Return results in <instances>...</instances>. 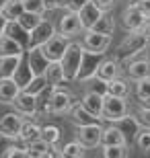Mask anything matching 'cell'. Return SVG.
<instances>
[{
    "mask_svg": "<svg viewBox=\"0 0 150 158\" xmlns=\"http://www.w3.org/2000/svg\"><path fill=\"white\" fill-rule=\"evenodd\" d=\"M103 58H105V53H95V52H88V49H84L76 82H87V80H91V78H95V74H97V68H99V64L103 62Z\"/></svg>",
    "mask_w": 150,
    "mask_h": 158,
    "instance_id": "9c48e42d",
    "label": "cell"
},
{
    "mask_svg": "<svg viewBox=\"0 0 150 158\" xmlns=\"http://www.w3.org/2000/svg\"><path fill=\"white\" fill-rule=\"evenodd\" d=\"M6 19H11V21H17L21 15L25 12V2L23 0H6L4 8H2Z\"/></svg>",
    "mask_w": 150,
    "mask_h": 158,
    "instance_id": "d6a6232c",
    "label": "cell"
},
{
    "mask_svg": "<svg viewBox=\"0 0 150 158\" xmlns=\"http://www.w3.org/2000/svg\"><path fill=\"white\" fill-rule=\"evenodd\" d=\"M12 109L19 111L25 117H35L37 111H39V101H37V94H31L27 90H21L19 97L12 101Z\"/></svg>",
    "mask_w": 150,
    "mask_h": 158,
    "instance_id": "7c38bea8",
    "label": "cell"
},
{
    "mask_svg": "<svg viewBox=\"0 0 150 158\" xmlns=\"http://www.w3.org/2000/svg\"><path fill=\"white\" fill-rule=\"evenodd\" d=\"M43 19H45V15H41V12H31V10H25L23 15H21V17L17 19V21H19V23H21V25L25 27V29H27V31L31 33V31H33L35 27H37V25H39L41 21H43Z\"/></svg>",
    "mask_w": 150,
    "mask_h": 158,
    "instance_id": "1f68e13d",
    "label": "cell"
},
{
    "mask_svg": "<svg viewBox=\"0 0 150 158\" xmlns=\"http://www.w3.org/2000/svg\"><path fill=\"white\" fill-rule=\"evenodd\" d=\"M6 25H8V19L4 17V12H0V37L4 35V31H6Z\"/></svg>",
    "mask_w": 150,
    "mask_h": 158,
    "instance_id": "f6af8a7d",
    "label": "cell"
},
{
    "mask_svg": "<svg viewBox=\"0 0 150 158\" xmlns=\"http://www.w3.org/2000/svg\"><path fill=\"white\" fill-rule=\"evenodd\" d=\"M4 35H8V37H12V39H17L21 45L27 49L29 47V37H31V33L27 29H25L23 25L19 23V21H11L8 19V25H6V31H4Z\"/></svg>",
    "mask_w": 150,
    "mask_h": 158,
    "instance_id": "603a6c76",
    "label": "cell"
},
{
    "mask_svg": "<svg viewBox=\"0 0 150 158\" xmlns=\"http://www.w3.org/2000/svg\"><path fill=\"white\" fill-rule=\"evenodd\" d=\"M23 2H25V10L41 12V15H45V12H47L45 2H43V0H23Z\"/></svg>",
    "mask_w": 150,
    "mask_h": 158,
    "instance_id": "ab89813d",
    "label": "cell"
},
{
    "mask_svg": "<svg viewBox=\"0 0 150 158\" xmlns=\"http://www.w3.org/2000/svg\"><path fill=\"white\" fill-rule=\"evenodd\" d=\"M111 41H113V35H105V33H99V31L87 29L82 31V45L88 52L95 53H107V49L111 47Z\"/></svg>",
    "mask_w": 150,
    "mask_h": 158,
    "instance_id": "8992f818",
    "label": "cell"
},
{
    "mask_svg": "<svg viewBox=\"0 0 150 158\" xmlns=\"http://www.w3.org/2000/svg\"><path fill=\"white\" fill-rule=\"evenodd\" d=\"M23 121H25V115H21L19 111H6L0 115V134L8 135V138H19V131L23 127Z\"/></svg>",
    "mask_w": 150,
    "mask_h": 158,
    "instance_id": "8fae6325",
    "label": "cell"
},
{
    "mask_svg": "<svg viewBox=\"0 0 150 158\" xmlns=\"http://www.w3.org/2000/svg\"><path fill=\"white\" fill-rule=\"evenodd\" d=\"M134 94H136L138 101L150 97V76L148 78H140V80H134Z\"/></svg>",
    "mask_w": 150,
    "mask_h": 158,
    "instance_id": "f35d334b",
    "label": "cell"
},
{
    "mask_svg": "<svg viewBox=\"0 0 150 158\" xmlns=\"http://www.w3.org/2000/svg\"><path fill=\"white\" fill-rule=\"evenodd\" d=\"M15 140H17V138H15ZM15 140H12V138H8V135H4V134H0V156H2V158H4L6 148L11 146Z\"/></svg>",
    "mask_w": 150,
    "mask_h": 158,
    "instance_id": "7bdbcfd3",
    "label": "cell"
},
{
    "mask_svg": "<svg viewBox=\"0 0 150 158\" xmlns=\"http://www.w3.org/2000/svg\"><path fill=\"white\" fill-rule=\"evenodd\" d=\"M101 146H130V142L121 129L115 123H109L107 127H103V135H101Z\"/></svg>",
    "mask_w": 150,
    "mask_h": 158,
    "instance_id": "ffe728a7",
    "label": "cell"
},
{
    "mask_svg": "<svg viewBox=\"0 0 150 158\" xmlns=\"http://www.w3.org/2000/svg\"><path fill=\"white\" fill-rule=\"evenodd\" d=\"M58 33L64 37H68V39H74L78 33H82V23H80V17H78V12L76 10H68V8H64L62 15H60L58 23Z\"/></svg>",
    "mask_w": 150,
    "mask_h": 158,
    "instance_id": "5b68a950",
    "label": "cell"
},
{
    "mask_svg": "<svg viewBox=\"0 0 150 158\" xmlns=\"http://www.w3.org/2000/svg\"><path fill=\"white\" fill-rule=\"evenodd\" d=\"M148 45H150V37L146 35L142 29H140V31H127V35L123 37V41L117 45L115 58L126 66L130 60L138 58L142 52H146Z\"/></svg>",
    "mask_w": 150,
    "mask_h": 158,
    "instance_id": "6da1fadb",
    "label": "cell"
},
{
    "mask_svg": "<svg viewBox=\"0 0 150 158\" xmlns=\"http://www.w3.org/2000/svg\"><path fill=\"white\" fill-rule=\"evenodd\" d=\"M130 113V105L127 99L123 97H115V94H105V105H103V121L113 123L121 119L123 115Z\"/></svg>",
    "mask_w": 150,
    "mask_h": 158,
    "instance_id": "277c9868",
    "label": "cell"
},
{
    "mask_svg": "<svg viewBox=\"0 0 150 158\" xmlns=\"http://www.w3.org/2000/svg\"><path fill=\"white\" fill-rule=\"evenodd\" d=\"M25 60H27V64H29L31 72L35 76H43L47 66H49V60L45 58V53L41 52V47H29L25 52Z\"/></svg>",
    "mask_w": 150,
    "mask_h": 158,
    "instance_id": "5bb4252c",
    "label": "cell"
},
{
    "mask_svg": "<svg viewBox=\"0 0 150 158\" xmlns=\"http://www.w3.org/2000/svg\"><path fill=\"white\" fill-rule=\"evenodd\" d=\"M82 53H84V45H82L80 41H70L64 58L60 60V64H62V68H64V76H66V82H68V84L76 82V78H78Z\"/></svg>",
    "mask_w": 150,
    "mask_h": 158,
    "instance_id": "7a4b0ae2",
    "label": "cell"
},
{
    "mask_svg": "<svg viewBox=\"0 0 150 158\" xmlns=\"http://www.w3.org/2000/svg\"><path fill=\"white\" fill-rule=\"evenodd\" d=\"M41 138V125L37 121H31V119H25L23 127L19 131V140H23L25 144H29L33 140H39Z\"/></svg>",
    "mask_w": 150,
    "mask_h": 158,
    "instance_id": "484cf974",
    "label": "cell"
},
{
    "mask_svg": "<svg viewBox=\"0 0 150 158\" xmlns=\"http://www.w3.org/2000/svg\"><path fill=\"white\" fill-rule=\"evenodd\" d=\"M47 86H49V82H47L45 76H33V80H31L23 90H27V93H31V94H41Z\"/></svg>",
    "mask_w": 150,
    "mask_h": 158,
    "instance_id": "74e56055",
    "label": "cell"
},
{
    "mask_svg": "<svg viewBox=\"0 0 150 158\" xmlns=\"http://www.w3.org/2000/svg\"><path fill=\"white\" fill-rule=\"evenodd\" d=\"M119 74H121V62L117 58H103V62L99 64L95 76L105 80V82H109V80H113V78H117Z\"/></svg>",
    "mask_w": 150,
    "mask_h": 158,
    "instance_id": "d6986e66",
    "label": "cell"
},
{
    "mask_svg": "<svg viewBox=\"0 0 150 158\" xmlns=\"http://www.w3.org/2000/svg\"><path fill=\"white\" fill-rule=\"evenodd\" d=\"M87 150H88V148L82 146L78 140H72V142H68V144H64V146H62V154L66 158H84V156H87Z\"/></svg>",
    "mask_w": 150,
    "mask_h": 158,
    "instance_id": "4dcf8cb0",
    "label": "cell"
},
{
    "mask_svg": "<svg viewBox=\"0 0 150 158\" xmlns=\"http://www.w3.org/2000/svg\"><path fill=\"white\" fill-rule=\"evenodd\" d=\"M25 49L17 39H12L8 35H2L0 37V56H17V53H25Z\"/></svg>",
    "mask_w": 150,
    "mask_h": 158,
    "instance_id": "83f0119b",
    "label": "cell"
},
{
    "mask_svg": "<svg viewBox=\"0 0 150 158\" xmlns=\"http://www.w3.org/2000/svg\"><path fill=\"white\" fill-rule=\"evenodd\" d=\"M43 2H45L47 12H54V10H64V8H66V0H43Z\"/></svg>",
    "mask_w": 150,
    "mask_h": 158,
    "instance_id": "b9f144b4",
    "label": "cell"
},
{
    "mask_svg": "<svg viewBox=\"0 0 150 158\" xmlns=\"http://www.w3.org/2000/svg\"><path fill=\"white\" fill-rule=\"evenodd\" d=\"M41 138L49 144H58L60 138H62V129L54 123H45V125H41Z\"/></svg>",
    "mask_w": 150,
    "mask_h": 158,
    "instance_id": "e575fe53",
    "label": "cell"
},
{
    "mask_svg": "<svg viewBox=\"0 0 150 158\" xmlns=\"http://www.w3.org/2000/svg\"><path fill=\"white\" fill-rule=\"evenodd\" d=\"M25 53H17V56H0V78L15 76L17 68L21 66Z\"/></svg>",
    "mask_w": 150,
    "mask_h": 158,
    "instance_id": "cb8c5ba5",
    "label": "cell"
},
{
    "mask_svg": "<svg viewBox=\"0 0 150 158\" xmlns=\"http://www.w3.org/2000/svg\"><path fill=\"white\" fill-rule=\"evenodd\" d=\"M4 4H6V0H0V12H2V8H4Z\"/></svg>",
    "mask_w": 150,
    "mask_h": 158,
    "instance_id": "681fc988",
    "label": "cell"
},
{
    "mask_svg": "<svg viewBox=\"0 0 150 158\" xmlns=\"http://www.w3.org/2000/svg\"><path fill=\"white\" fill-rule=\"evenodd\" d=\"M119 19H121V27L126 31H140L146 25V21H148V17L142 12V8L134 6V4H127Z\"/></svg>",
    "mask_w": 150,
    "mask_h": 158,
    "instance_id": "30bf717a",
    "label": "cell"
},
{
    "mask_svg": "<svg viewBox=\"0 0 150 158\" xmlns=\"http://www.w3.org/2000/svg\"><path fill=\"white\" fill-rule=\"evenodd\" d=\"M148 58H150V45H148Z\"/></svg>",
    "mask_w": 150,
    "mask_h": 158,
    "instance_id": "f907efd6",
    "label": "cell"
},
{
    "mask_svg": "<svg viewBox=\"0 0 150 158\" xmlns=\"http://www.w3.org/2000/svg\"><path fill=\"white\" fill-rule=\"evenodd\" d=\"M138 6H140V8H142V12H144L146 17L150 19V0H142V2H140Z\"/></svg>",
    "mask_w": 150,
    "mask_h": 158,
    "instance_id": "bcb514c9",
    "label": "cell"
},
{
    "mask_svg": "<svg viewBox=\"0 0 150 158\" xmlns=\"http://www.w3.org/2000/svg\"><path fill=\"white\" fill-rule=\"evenodd\" d=\"M126 76L130 80H140V78L150 76V58H134L126 64Z\"/></svg>",
    "mask_w": 150,
    "mask_h": 158,
    "instance_id": "ac0fdd59",
    "label": "cell"
},
{
    "mask_svg": "<svg viewBox=\"0 0 150 158\" xmlns=\"http://www.w3.org/2000/svg\"><path fill=\"white\" fill-rule=\"evenodd\" d=\"M107 88H109V94H115V97H123V99H127L130 97V93H132V88H130V82L126 80V78H113V80L107 82Z\"/></svg>",
    "mask_w": 150,
    "mask_h": 158,
    "instance_id": "f1b7e54d",
    "label": "cell"
},
{
    "mask_svg": "<svg viewBox=\"0 0 150 158\" xmlns=\"http://www.w3.org/2000/svg\"><path fill=\"white\" fill-rule=\"evenodd\" d=\"M92 31H99V33H105V35H113L115 33V19H113V15L109 10L103 12L101 19L92 25Z\"/></svg>",
    "mask_w": 150,
    "mask_h": 158,
    "instance_id": "f546056e",
    "label": "cell"
},
{
    "mask_svg": "<svg viewBox=\"0 0 150 158\" xmlns=\"http://www.w3.org/2000/svg\"><path fill=\"white\" fill-rule=\"evenodd\" d=\"M142 0H127V4H134V6H138Z\"/></svg>",
    "mask_w": 150,
    "mask_h": 158,
    "instance_id": "c3c4849f",
    "label": "cell"
},
{
    "mask_svg": "<svg viewBox=\"0 0 150 158\" xmlns=\"http://www.w3.org/2000/svg\"><path fill=\"white\" fill-rule=\"evenodd\" d=\"M101 135H103V125L101 123H88V125H80L74 131V140H78L82 146L99 148L101 146Z\"/></svg>",
    "mask_w": 150,
    "mask_h": 158,
    "instance_id": "52a82bcc",
    "label": "cell"
},
{
    "mask_svg": "<svg viewBox=\"0 0 150 158\" xmlns=\"http://www.w3.org/2000/svg\"><path fill=\"white\" fill-rule=\"evenodd\" d=\"M27 154L29 158H52V144L45 142L43 138L33 140L27 144Z\"/></svg>",
    "mask_w": 150,
    "mask_h": 158,
    "instance_id": "d4e9b609",
    "label": "cell"
},
{
    "mask_svg": "<svg viewBox=\"0 0 150 158\" xmlns=\"http://www.w3.org/2000/svg\"><path fill=\"white\" fill-rule=\"evenodd\" d=\"M136 115H138L142 127H150V109H144V107H138L136 109Z\"/></svg>",
    "mask_w": 150,
    "mask_h": 158,
    "instance_id": "60d3db41",
    "label": "cell"
},
{
    "mask_svg": "<svg viewBox=\"0 0 150 158\" xmlns=\"http://www.w3.org/2000/svg\"><path fill=\"white\" fill-rule=\"evenodd\" d=\"M80 103L87 107L92 115H97L99 119H103V105H105V94H99L95 90H84Z\"/></svg>",
    "mask_w": 150,
    "mask_h": 158,
    "instance_id": "7402d4cb",
    "label": "cell"
},
{
    "mask_svg": "<svg viewBox=\"0 0 150 158\" xmlns=\"http://www.w3.org/2000/svg\"><path fill=\"white\" fill-rule=\"evenodd\" d=\"M134 146L138 148L142 154H150V127H142L140 134L134 140Z\"/></svg>",
    "mask_w": 150,
    "mask_h": 158,
    "instance_id": "d590c367",
    "label": "cell"
},
{
    "mask_svg": "<svg viewBox=\"0 0 150 158\" xmlns=\"http://www.w3.org/2000/svg\"><path fill=\"white\" fill-rule=\"evenodd\" d=\"M68 45H70L68 37L56 33V35L49 37V39H47L43 45H39V47H41V52L45 53V58L49 60V62H60V60L64 58L66 49H68Z\"/></svg>",
    "mask_w": 150,
    "mask_h": 158,
    "instance_id": "ba28073f",
    "label": "cell"
},
{
    "mask_svg": "<svg viewBox=\"0 0 150 158\" xmlns=\"http://www.w3.org/2000/svg\"><path fill=\"white\" fill-rule=\"evenodd\" d=\"M58 33V27H56V23L54 21H49V19H43L37 27H35L33 31H31V37H29V47H39L43 45L49 37H54ZM27 47V49H29Z\"/></svg>",
    "mask_w": 150,
    "mask_h": 158,
    "instance_id": "4fadbf2b",
    "label": "cell"
},
{
    "mask_svg": "<svg viewBox=\"0 0 150 158\" xmlns=\"http://www.w3.org/2000/svg\"><path fill=\"white\" fill-rule=\"evenodd\" d=\"M68 119L72 121V125H74V127H80V125H88V123H101V121H103V119H99L97 115H92V113L88 111L84 105H82L80 101H76L74 107L70 109Z\"/></svg>",
    "mask_w": 150,
    "mask_h": 158,
    "instance_id": "9a60e30c",
    "label": "cell"
},
{
    "mask_svg": "<svg viewBox=\"0 0 150 158\" xmlns=\"http://www.w3.org/2000/svg\"><path fill=\"white\" fill-rule=\"evenodd\" d=\"M92 2H95L101 10H105V12L111 10V8H113V4H115V0H92Z\"/></svg>",
    "mask_w": 150,
    "mask_h": 158,
    "instance_id": "ee69618b",
    "label": "cell"
},
{
    "mask_svg": "<svg viewBox=\"0 0 150 158\" xmlns=\"http://www.w3.org/2000/svg\"><path fill=\"white\" fill-rule=\"evenodd\" d=\"M43 76L47 78V82H49V86H62V84H68L66 82V76H64V68L60 62H49V66H47V70Z\"/></svg>",
    "mask_w": 150,
    "mask_h": 158,
    "instance_id": "4316f807",
    "label": "cell"
},
{
    "mask_svg": "<svg viewBox=\"0 0 150 158\" xmlns=\"http://www.w3.org/2000/svg\"><path fill=\"white\" fill-rule=\"evenodd\" d=\"M33 76H35V74L31 72L29 64H27V60L23 58V62H21V66L17 68V72H15V76H12V78H15V80H17L19 84H21V86L25 88V86H27V84H29L31 80H33Z\"/></svg>",
    "mask_w": 150,
    "mask_h": 158,
    "instance_id": "836d02e7",
    "label": "cell"
},
{
    "mask_svg": "<svg viewBox=\"0 0 150 158\" xmlns=\"http://www.w3.org/2000/svg\"><path fill=\"white\" fill-rule=\"evenodd\" d=\"M138 107H144V109H150V97H146V99L138 101Z\"/></svg>",
    "mask_w": 150,
    "mask_h": 158,
    "instance_id": "7dc6e473",
    "label": "cell"
},
{
    "mask_svg": "<svg viewBox=\"0 0 150 158\" xmlns=\"http://www.w3.org/2000/svg\"><path fill=\"white\" fill-rule=\"evenodd\" d=\"M105 10H101L92 0H88L87 4L82 6L80 10H78V17H80V23H82V29H92V25L97 23L99 19H101V15H103Z\"/></svg>",
    "mask_w": 150,
    "mask_h": 158,
    "instance_id": "44dd1931",
    "label": "cell"
},
{
    "mask_svg": "<svg viewBox=\"0 0 150 158\" xmlns=\"http://www.w3.org/2000/svg\"><path fill=\"white\" fill-rule=\"evenodd\" d=\"M113 123L121 129V134L127 138L130 144L136 140V135H138L140 129H142V123H140V119H138L136 113H127V115H123L121 119H117V121H113Z\"/></svg>",
    "mask_w": 150,
    "mask_h": 158,
    "instance_id": "2e32d148",
    "label": "cell"
},
{
    "mask_svg": "<svg viewBox=\"0 0 150 158\" xmlns=\"http://www.w3.org/2000/svg\"><path fill=\"white\" fill-rule=\"evenodd\" d=\"M21 90H23V86L12 76L0 78V105H12V101L19 97Z\"/></svg>",
    "mask_w": 150,
    "mask_h": 158,
    "instance_id": "e0dca14e",
    "label": "cell"
},
{
    "mask_svg": "<svg viewBox=\"0 0 150 158\" xmlns=\"http://www.w3.org/2000/svg\"><path fill=\"white\" fill-rule=\"evenodd\" d=\"M49 103H52V117H62V115H68L70 113V109H72L74 103H76V99L68 88L54 86Z\"/></svg>",
    "mask_w": 150,
    "mask_h": 158,
    "instance_id": "3957f363",
    "label": "cell"
},
{
    "mask_svg": "<svg viewBox=\"0 0 150 158\" xmlns=\"http://www.w3.org/2000/svg\"><path fill=\"white\" fill-rule=\"evenodd\" d=\"M101 154L105 158H127L130 146H101Z\"/></svg>",
    "mask_w": 150,
    "mask_h": 158,
    "instance_id": "8d00e7d4",
    "label": "cell"
}]
</instances>
